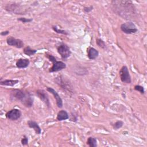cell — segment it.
I'll return each instance as SVG.
<instances>
[{
  "instance_id": "4fadbf2b",
  "label": "cell",
  "mask_w": 147,
  "mask_h": 147,
  "mask_svg": "<svg viewBox=\"0 0 147 147\" xmlns=\"http://www.w3.org/2000/svg\"><path fill=\"white\" fill-rule=\"evenodd\" d=\"M28 125L29 126V127L32 128L34 129V130L35 131L36 133L37 134H40L41 133V129L40 128V127L39 126V125H38V123L34 121H32V120H29L28 121Z\"/></svg>"
},
{
  "instance_id": "8992f818",
  "label": "cell",
  "mask_w": 147,
  "mask_h": 147,
  "mask_svg": "<svg viewBox=\"0 0 147 147\" xmlns=\"http://www.w3.org/2000/svg\"><path fill=\"white\" fill-rule=\"evenodd\" d=\"M57 49L58 53L64 59L69 57L71 54V52L69 47L64 43H62L59 46H58Z\"/></svg>"
},
{
  "instance_id": "9a60e30c",
  "label": "cell",
  "mask_w": 147,
  "mask_h": 147,
  "mask_svg": "<svg viewBox=\"0 0 147 147\" xmlns=\"http://www.w3.org/2000/svg\"><path fill=\"white\" fill-rule=\"evenodd\" d=\"M19 82L18 80H13V79H6L3 81L0 82V84L2 86H7L13 87Z\"/></svg>"
},
{
  "instance_id": "5bb4252c",
  "label": "cell",
  "mask_w": 147,
  "mask_h": 147,
  "mask_svg": "<svg viewBox=\"0 0 147 147\" xmlns=\"http://www.w3.org/2000/svg\"><path fill=\"white\" fill-rule=\"evenodd\" d=\"M68 118H69V115L68 113L66 111L62 110L58 112L57 114L56 119L59 121H61L66 120L68 119Z\"/></svg>"
},
{
  "instance_id": "7c38bea8",
  "label": "cell",
  "mask_w": 147,
  "mask_h": 147,
  "mask_svg": "<svg viewBox=\"0 0 147 147\" xmlns=\"http://www.w3.org/2000/svg\"><path fill=\"white\" fill-rule=\"evenodd\" d=\"M30 63L29 59H19L16 63V67L18 68H26Z\"/></svg>"
},
{
  "instance_id": "6da1fadb",
  "label": "cell",
  "mask_w": 147,
  "mask_h": 147,
  "mask_svg": "<svg viewBox=\"0 0 147 147\" xmlns=\"http://www.w3.org/2000/svg\"><path fill=\"white\" fill-rule=\"evenodd\" d=\"M11 96L19 100L26 107H30L33 104V98L28 92L22 90L15 89L11 91Z\"/></svg>"
},
{
  "instance_id": "30bf717a",
  "label": "cell",
  "mask_w": 147,
  "mask_h": 147,
  "mask_svg": "<svg viewBox=\"0 0 147 147\" xmlns=\"http://www.w3.org/2000/svg\"><path fill=\"white\" fill-rule=\"evenodd\" d=\"M36 94L38 97L45 103V105L49 107L50 106V102L49 100L47 92L43 90H38L36 91Z\"/></svg>"
},
{
  "instance_id": "7a4b0ae2",
  "label": "cell",
  "mask_w": 147,
  "mask_h": 147,
  "mask_svg": "<svg viewBox=\"0 0 147 147\" xmlns=\"http://www.w3.org/2000/svg\"><path fill=\"white\" fill-rule=\"evenodd\" d=\"M111 3L114 6L115 11H118L117 13L119 14L123 15L125 11H129V13H134V4L130 1H113Z\"/></svg>"
},
{
  "instance_id": "2e32d148",
  "label": "cell",
  "mask_w": 147,
  "mask_h": 147,
  "mask_svg": "<svg viewBox=\"0 0 147 147\" xmlns=\"http://www.w3.org/2000/svg\"><path fill=\"white\" fill-rule=\"evenodd\" d=\"M23 52L25 55H26L29 56H32V55H34L36 53L37 50L32 49L29 46H27V47H26L25 48H24Z\"/></svg>"
},
{
  "instance_id": "cb8c5ba5",
  "label": "cell",
  "mask_w": 147,
  "mask_h": 147,
  "mask_svg": "<svg viewBox=\"0 0 147 147\" xmlns=\"http://www.w3.org/2000/svg\"><path fill=\"white\" fill-rule=\"evenodd\" d=\"M92 9H93V6H88V7H84V9H83V10L86 13H89L91 11H92Z\"/></svg>"
},
{
  "instance_id": "ac0fdd59",
  "label": "cell",
  "mask_w": 147,
  "mask_h": 147,
  "mask_svg": "<svg viewBox=\"0 0 147 147\" xmlns=\"http://www.w3.org/2000/svg\"><path fill=\"white\" fill-rule=\"evenodd\" d=\"M96 43L99 48L104 49H105L106 48V45L105 41H103L102 39L96 38Z\"/></svg>"
},
{
  "instance_id": "3957f363",
  "label": "cell",
  "mask_w": 147,
  "mask_h": 147,
  "mask_svg": "<svg viewBox=\"0 0 147 147\" xmlns=\"http://www.w3.org/2000/svg\"><path fill=\"white\" fill-rule=\"evenodd\" d=\"M45 57H47L53 63L52 67L49 69V72H58L66 68V64L64 62L61 61H57L56 58L53 55L47 53H45Z\"/></svg>"
},
{
  "instance_id": "277c9868",
  "label": "cell",
  "mask_w": 147,
  "mask_h": 147,
  "mask_svg": "<svg viewBox=\"0 0 147 147\" xmlns=\"http://www.w3.org/2000/svg\"><path fill=\"white\" fill-rule=\"evenodd\" d=\"M121 29L126 34H134L138 31L136 25L132 22H126L123 23L121 25Z\"/></svg>"
},
{
  "instance_id": "9c48e42d",
  "label": "cell",
  "mask_w": 147,
  "mask_h": 147,
  "mask_svg": "<svg viewBox=\"0 0 147 147\" xmlns=\"http://www.w3.org/2000/svg\"><path fill=\"white\" fill-rule=\"evenodd\" d=\"M47 90L48 92H51L52 94H53V95L54 96V98L56 99V105H57V107L59 108H62L63 107V100H62L60 96V95H59V94L57 92V91H55V90H54L52 87H47Z\"/></svg>"
},
{
  "instance_id": "44dd1931",
  "label": "cell",
  "mask_w": 147,
  "mask_h": 147,
  "mask_svg": "<svg viewBox=\"0 0 147 147\" xmlns=\"http://www.w3.org/2000/svg\"><path fill=\"white\" fill-rule=\"evenodd\" d=\"M134 90L136 91H138V92H140L141 94H144L145 92L144 91V88L142 86H140V85H136L134 86Z\"/></svg>"
},
{
  "instance_id": "e0dca14e",
  "label": "cell",
  "mask_w": 147,
  "mask_h": 147,
  "mask_svg": "<svg viewBox=\"0 0 147 147\" xmlns=\"http://www.w3.org/2000/svg\"><path fill=\"white\" fill-rule=\"evenodd\" d=\"M87 144L90 146V147H95L97 146V141L96 139L94 137H88L87 141Z\"/></svg>"
},
{
  "instance_id": "603a6c76",
  "label": "cell",
  "mask_w": 147,
  "mask_h": 147,
  "mask_svg": "<svg viewBox=\"0 0 147 147\" xmlns=\"http://www.w3.org/2000/svg\"><path fill=\"white\" fill-rule=\"evenodd\" d=\"M21 144L22 145H26L28 144V138L26 136H24L21 139Z\"/></svg>"
},
{
  "instance_id": "5b68a950",
  "label": "cell",
  "mask_w": 147,
  "mask_h": 147,
  "mask_svg": "<svg viewBox=\"0 0 147 147\" xmlns=\"http://www.w3.org/2000/svg\"><path fill=\"white\" fill-rule=\"evenodd\" d=\"M119 75L121 80L123 83H127V84H129L131 83V76L130 75L128 68L126 66L124 65L121 68L119 72Z\"/></svg>"
},
{
  "instance_id": "d4e9b609",
  "label": "cell",
  "mask_w": 147,
  "mask_h": 147,
  "mask_svg": "<svg viewBox=\"0 0 147 147\" xmlns=\"http://www.w3.org/2000/svg\"><path fill=\"white\" fill-rule=\"evenodd\" d=\"M9 33V32L8 30H6V31L2 32L1 33V34L2 36H6V35H7Z\"/></svg>"
},
{
  "instance_id": "ba28073f",
  "label": "cell",
  "mask_w": 147,
  "mask_h": 147,
  "mask_svg": "<svg viewBox=\"0 0 147 147\" xmlns=\"http://www.w3.org/2000/svg\"><path fill=\"white\" fill-rule=\"evenodd\" d=\"M7 44L12 47H14L17 48H21L24 47L23 41L18 38H15L12 36H9L6 38Z\"/></svg>"
},
{
  "instance_id": "8fae6325",
  "label": "cell",
  "mask_w": 147,
  "mask_h": 147,
  "mask_svg": "<svg viewBox=\"0 0 147 147\" xmlns=\"http://www.w3.org/2000/svg\"><path fill=\"white\" fill-rule=\"evenodd\" d=\"M99 55V52L92 47H89L87 49V56L89 59H95Z\"/></svg>"
},
{
  "instance_id": "7402d4cb",
  "label": "cell",
  "mask_w": 147,
  "mask_h": 147,
  "mask_svg": "<svg viewBox=\"0 0 147 147\" xmlns=\"http://www.w3.org/2000/svg\"><path fill=\"white\" fill-rule=\"evenodd\" d=\"M18 21H20L23 23H26V22H30L31 21H32L33 19L32 18H23V17H21V18H18L17 19Z\"/></svg>"
},
{
  "instance_id": "ffe728a7",
  "label": "cell",
  "mask_w": 147,
  "mask_h": 147,
  "mask_svg": "<svg viewBox=\"0 0 147 147\" xmlns=\"http://www.w3.org/2000/svg\"><path fill=\"white\" fill-rule=\"evenodd\" d=\"M123 122L122 121H117L113 125V128L114 129H118L122 127Z\"/></svg>"
},
{
  "instance_id": "52a82bcc",
  "label": "cell",
  "mask_w": 147,
  "mask_h": 147,
  "mask_svg": "<svg viewBox=\"0 0 147 147\" xmlns=\"http://www.w3.org/2000/svg\"><path fill=\"white\" fill-rule=\"evenodd\" d=\"M5 116L6 118L11 121H16L21 116V111L19 109H14L7 111Z\"/></svg>"
},
{
  "instance_id": "d6986e66",
  "label": "cell",
  "mask_w": 147,
  "mask_h": 147,
  "mask_svg": "<svg viewBox=\"0 0 147 147\" xmlns=\"http://www.w3.org/2000/svg\"><path fill=\"white\" fill-rule=\"evenodd\" d=\"M52 29L53 30L57 33H60V34H65V35H67L68 33L64 30H61V29H59L57 26H52Z\"/></svg>"
}]
</instances>
